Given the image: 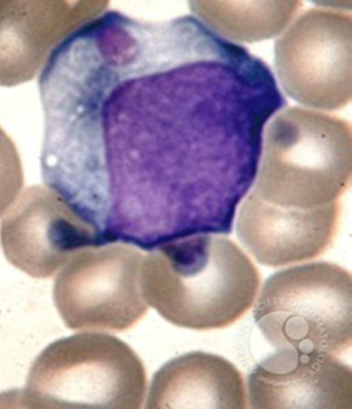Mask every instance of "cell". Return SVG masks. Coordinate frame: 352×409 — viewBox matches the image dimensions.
Instances as JSON below:
<instances>
[{"label":"cell","instance_id":"cell-1","mask_svg":"<svg viewBox=\"0 0 352 409\" xmlns=\"http://www.w3.org/2000/svg\"><path fill=\"white\" fill-rule=\"evenodd\" d=\"M141 282L147 303L166 320L204 331L239 320L256 299L261 275L232 241L200 236L151 260Z\"/></svg>","mask_w":352,"mask_h":409},{"label":"cell","instance_id":"cell-2","mask_svg":"<svg viewBox=\"0 0 352 409\" xmlns=\"http://www.w3.org/2000/svg\"><path fill=\"white\" fill-rule=\"evenodd\" d=\"M351 126L336 115L299 107L279 113L267 127L252 188L283 208L329 205L351 186Z\"/></svg>","mask_w":352,"mask_h":409},{"label":"cell","instance_id":"cell-3","mask_svg":"<svg viewBox=\"0 0 352 409\" xmlns=\"http://www.w3.org/2000/svg\"><path fill=\"white\" fill-rule=\"evenodd\" d=\"M144 366L132 348L104 333L58 339L33 362L23 401L33 408H140Z\"/></svg>","mask_w":352,"mask_h":409},{"label":"cell","instance_id":"cell-4","mask_svg":"<svg viewBox=\"0 0 352 409\" xmlns=\"http://www.w3.org/2000/svg\"><path fill=\"white\" fill-rule=\"evenodd\" d=\"M254 318L276 349L338 355L352 344V279L317 261L280 270L263 284Z\"/></svg>","mask_w":352,"mask_h":409},{"label":"cell","instance_id":"cell-5","mask_svg":"<svg viewBox=\"0 0 352 409\" xmlns=\"http://www.w3.org/2000/svg\"><path fill=\"white\" fill-rule=\"evenodd\" d=\"M280 85L306 107L333 111L352 98V18L346 9L311 8L276 40Z\"/></svg>","mask_w":352,"mask_h":409},{"label":"cell","instance_id":"cell-6","mask_svg":"<svg viewBox=\"0 0 352 409\" xmlns=\"http://www.w3.org/2000/svg\"><path fill=\"white\" fill-rule=\"evenodd\" d=\"M137 258L105 254L78 258L58 274L55 307L76 331L118 332L130 329L148 311Z\"/></svg>","mask_w":352,"mask_h":409},{"label":"cell","instance_id":"cell-7","mask_svg":"<svg viewBox=\"0 0 352 409\" xmlns=\"http://www.w3.org/2000/svg\"><path fill=\"white\" fill-rule=\"evenodd\" d=\"M251 408H352V371L326 353L279 349L248 379Z\"/></svg>","mask_w":352,"mask_h":409},{"label":"cell","instance_id":"cell-8","mask_svg":"<svg viewBox=\"0 0 352 409\" xmlns=\"http://www.w3.org/2000/svg\"><path fill=\"white\" fill-rule=\"evenodd\" d=\"M340 210V200L312 209L283 208L251 191L240 208L236 233L257 262L282 267L324 253L335 239Z\"/></svg>","mask_w":352,"mask_h":409},{"label":"cell","instance_id":"cell-9","mask_svg":"<svg viewBox=\"0 0 352 409\" xmlns=\"http://www.w3.org/2000/svg\"><path fill=\"white\" fill-rule=\"evenodd\" d=\"M68 208L47 186L34 185L21 192L0 227L1 245L8 261L36 278L56 273L80 241Z\"/></svg>","mask_w":352,"mask_h":409},{"label":"cell","instance_id":"cell-10","mask_svg":"<svg viewBox=\"0 0 352 409\" xmlns=\"http://www.w3.org/2000/svg\"><path fill=\"white\" fill-rule=\"evenodd\" d=\"M241 373L226 358L189 352L165 363L154 374L146 408H245Z\"/></svg>","mask_w":352,"mask_h":409},{"label":"cell","instance_id":"cell-11","mask_svg":"<svg viewBox=\"0 0 352 409\" xmlns=\"http://www.w3.org/2000/svg\"><path fill=\"white\" fill-rule=\"evenodd\" d=\"M66 8L54 1H0V86L34 78L63 32Z\"/></svg>","mask_w":352,"mask_h":409},{"label":"cell","instance_id":"cell-12","mask_svg":"<svg viewBox=\"0 0 352 409\" xmlns=\"http://www.w3.org/2000/svg\"><path fill=\"white\" fill-rule=\"evenodd\" d=\"M301 6L299 1H215L199 3V10L223 38L254 43L278 35Z\"/></svg>","mask_w":352,"mask_h":409},{"label":"cell","instance_id":"cell-13","mask_svg":"<svg viewBox=\"0 0 352 409\" xmlns=\"http://www.w3.org/2000/svg\"><path fill=\"white\" fill-rule=\"evenodd\" d=\"M23 173L17 148L0 126V217L21 193Z\"/></svg>","mask_w":352,"mask_h":409}]
</instances>
